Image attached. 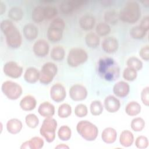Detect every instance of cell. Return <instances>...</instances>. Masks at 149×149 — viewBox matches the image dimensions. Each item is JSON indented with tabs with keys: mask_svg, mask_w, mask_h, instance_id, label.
Masks as SVG:
<instances>
[{
	"mask_svg": "<svg viewBox=\"0 0 149 149\" xmlns=\"http://www.w3.org/2000/svg\"><path fill=\"white\" fill-rule=\"evenodd\" d=\"M97 70L99 76L107 81L115 80L120 74V69L117 62L110 57H104L99 59Z\"/></svg>",
	"mask_w": 149,
	"mask_h": 149,
	"instance_id": "1",
	"label": "cell"
},
{
	"mask_svg": "<svg viewBox=\"0 0 149 149\" xmlns=\"http://www.w3.org/2000/svg\"><path fill=\"white\" fill-rule=\"evenodd\" d=\"M1 29L6 37L8 45L12 48H17L22 42V37L17 28L9 20H3L1 23Z\"/></svg>",
	"mask_w": 149,
	"mask_h": 149,
	"instance_id": "2",
	"label": "cell"
},
{
	"mask_svg": "<svg viewBox=\"0 0 149 149\" xmlns=\"http://www.w3.org/2000/svg\"><path fill=\"white\" fill-rule=\"evenodd\" d=\"M141 16V9L139 3L131 1L127 2L119 13V18L122 22L134 23L139 20Z\"/></svg>",
	"mask_w": 149,
	"mask_h": 149,
	"instance_id": "3",
	"label": "cell"
},
{
	"mask_svg": "<svg viewBox=\"0 0 149 149\" xmlns=\"http://www.w3.org/2000/svg\"><path fill=\"white\" fill-rule=\"evenodd\" d=\"M76 130L84 139L89 141L95 140L98 134V127L86 120H80L77 123Z\"/></svg>",
	"mask_w": 149,
	"mask_h": 149,
	"instance_id": "4",
	"label": "cell"
},
{
	"mask_svg": "<svg viewBox=\"0 0 149 149\" xmlns=\"http://www.w3.org/2000/svg\"><path fill=\"white\" fill-rule=\"evenodd\" d=\"M65 27L64 20L59 17L54 19L47 30L48 39L53 42L59 41L63 36V32Z\"/></svg>",
	"mask_w": 149,
	"mask_h": 149,
	"instance_id": "5",
	"label": "cell"
},
{
	"mask_svg": "<svg viewBox=\"0 0 149 149\" xmlns=\"http://www.w3.org/2000/svg\"><path fill=\"white\" fill-rule=\"evenodd\" d=\"M57 127L56 120L52 118H45L40 129V133L48 143H52L55 138V132Z\"/></svg>",
	"mask_w": 149,
	"mask_h": 149,
	"instance_id": "6",
	"label": "cell"
},
{
	"mask_svg": "<svg viewBox=\"0 0 149 149\" xmlns=\"http://www.w3.org/2000/svg\"><path fill=\"white\" fill-rule=\"evenodd\" d=\"M87 59L88 54L84 49L75 47L69 51L67 57V62L69 66L74 68L86 62Z\"/></svg>",
	"mask_w": 149,
	"mask_h": 149,
	"instance_id": "7",
	"label": "cell"
},
{
	"mask_svg": "<svg viewBox=\"0 0 149 149\" xmlns=\"http://www.w3.org/2000/svg\"><path fill=\"white\" fill-rule=\"evenodd\" d=\"M1 90L3 94L11 100L18 99L23 93L22 87L18 83L10 80L5 81L2 83Z\"/></svg>",
	"mask_w": 149,
	"mask_h": 149,
	"instance_id": "8",
	"label": "cell"
},
{
	"mask_svg": "<svg viewBox=\"0 0 149 149\" xmlns=\"http://www.w3.org/2000/svg\"><path fill=\"white\" fill-rule=\"evenodd\" d=\"M58 72L56 65L51 62L45 63L40 71V82L43 84H49L56 76Z\"/></svg>",
	"mask_w": 149,
	"mask_h": 149,
	"instance_id": "9",
	"label": "cell"
},
{
	"mask_svg": "<svg viewBox=\"0 0 149 149\" xmlns=\"http://www.w3.org/2000/svg\"><path fill=\"white\" fill-rule=\"evenodd\" d=\"M3 72L6 76L11 78L17 79L22 76L23 68L16 62L9 61L4 64Z\"/></svg>",
	"mask_w": 149,
	"mask_h": 149,
	"instance_id": "10",
	"label": "cell"
},
{
	"mask_svg": "<svg viewBox=\"0 0 149 149\" xmlns=\"http://www.w3.org/2000/svg\"><path fill=\"white\" fill-rule=\"evenodd\" d=\"M87 88L80 84L73 85L69 90V96L74 101H80L85 100L87 96Z\"/></svg>",
	"mask_w": 149,
	"mask_h": 149,
	"instance_id": "11",
	"label": "cell"
},
{
	"mask_svg": "<svg viewBox=\"0 0 149 149\" xmlns=\"http://www.w3.org/2000/svg\"><path fill=\"white\" fill-rule=\"evenodd\" d=\"M66 92L64 86L61 83L54 84L50 89V97L56 102H61L66 98Z\"/></svg>",
	"mask_w": 149,
	"mask_h": 149,
	"instance_id": "12",
	"label": "cell"
},
{
	"mask_svg": "<svg viewBox=\"0 0 149 149\" xmlns=\"http://www.w3.org/2000/svg\"><path fill=\"white\" fill-rule=\"evenodd\" d=\"M33 50L36 56L38 57H44L49 52V45L46 40L39 39L34 42L33 46Z\"/></svg>",
	"mask_w": 149,
	"mask_h": 149,
	"instance_id": "13",
	"label": "cell"
},
{
	"mask_svg": "<svg viewBox=\"0 0 149 149\" xmlns=\"http://www.w3.org/2000/svg\"><path fill=\"white\" fill-rule=\"evenodd\" d=\"M102 49L108 54L115 52L119 48V43L114 37H108L105 38L101 44Z\"/></svg>",
	"mask_w": 149,
	"mask_h": 149,
	"instance_id": "14",
	"label": "cell"
},
{
	"mask_svg": "<svg viewBox=\"0 0 149 149\" xmlns=\"http://www.w3.org/2000/svg\"><path fill=\"white\" fill-rule=\"evenodd\" d=\"M104 104L105 109L110 113L117 112L120 107V101L112 95H109L105 97Z\"/></svg>",
	"mask_w": 149,
	"mask_h": 149,
	"instance_id": "15",
	"label": "cell"
},
{
	"mask_svg": "<svg viewBox=\"0 0 149 149\" xmlns=\"http://www.w3.org/2000/svg\"><path fill=\"white\" fill-rule=\"evenodd\" d=\"M129 91L130 86L124 81L116 82L113 87V93L118 97L124 98L129 94Z\"/></svg>",
	"mask_w": 149,
	"mask_h": 149,
	"instance_id": "16",
	"label": "cell"
},
{
	"mask_svg": "<svg viewBox=\"0 0 149 149\" xmlns=\"http://www.w3.org/2000/svg\"><path fill=\"white\" fill-rule=\"evenodd\" d=\"M85 2L83 1H65L61 3L60 8L64 13H69L81 6Z\"/></svg>",
	"mask_w": 149,
	"mask_h": 149,
	"instance_id": "17",
	"label": "cell"
},
{
	"mask_svg": "<svg viewBox=\"0 0 149 149\" xmlns=\"http://www.w3.org/2000/svg\"><path fill=\"white\" fill-rule=\"evenodd\" d=\"M55 111L54 105L48 101L42 102L38 108L39 114L44 118L52 117L54 115Z\"/></svg>",
	"mask_w": 149,
	"mask_h": 149,
	"instance_id": "18",
	"label": "cell"
},
{
	"mask_svg": "<svg viewBox=\"0 0 149 149\" xmlns=\"http://www.w3.org/2000/svg\"><path fill=\"white\" fill-rule=\"evenodd\" d=\"M37 105V101L34 97L31 95L24 96L20 101L19 105L22 109L25 111L33 110Z\"/></svg>",
	"mask_w": 149,
	"mask_h": 149,
	"instance_id": "19",
	"label": "cell"
},
{
	"mask_svg": "<svg viewBox=\"0 0 149 149\" xmlns=\"http://www.w3.org/2000/svg\"><path fill=\"white\" fill-rule=\"evenodd\" d=\"M40 79V71L36 68L30 67L27 68L24 74V80L30 84L36 83Z\"/></svg>",
	"mask_w": 149,
	"mask_h": 149,
	"instance_id": "20",
	"label": "cell"
},
{
	"mask_svg": "<svg viewBox=\"0 0 149 149\" xmlns=\"http://www.w3.org/2000/svg\"><path fill=\"white\" fill-rule=\"evenodd\" d=\"M117 138V132L112 127H109L104 129L101 133V139L107 144L113 143Z\"/></svg>",
	"mask_w": 149,
	"mask_h": 149,
	"instance_id": "21",
	"label": "cell"
},
{
	"mask_svg": "<svg viewBox=\"0 0 149 149\" xmlns=\"http://www.w3.org/2000/svg\"><path fill=\"white\" fill-rule=\"evenodd\" d=\"M44 144L42 139L40 137H34L30 140L24 142L20 148H31V149H40Z\"/></svg>",
	"mask_w": 149,
	"mask_h": 149,
	"instance_id": "22",
	"label": "cell"
},
{
	"mask_svg": "<svg viewBox=\"0 0 149 149\" xmlns=\"http://www.w3.org/2000/svg\"><path fill=\"white\" fill-rule=\"evenodd\" d=\"M23 127L22 122L18 119L12 118L6 123V129L8 132L12 134L19 133Z\"/></svg>",
	"mask_w": 149,
	"mask_h": 149,
	"instance_id": "23",
	"label": "cell"
},
{
	"mask_svg": "<svg viewBox=\"0 0 149 149\" xmlns=\"http://www.w3.org/2000/svg\"><path fill=\"white\" fill-rule=\"evenodd\" d=\"M24 37L28 40H33L37 37L38 30L37 27L33 24H26L23 29Z\"/></svg>",
	"mask_w": 149,
	"mask_h": 149,
	"instance_id": "24",
	"label": "cell"
},
{
	"mask_svg": "<svg viewBox=\"0 0 149 149\" xmlns=\"http://www.w3.org/2000/svg\"><path fill=\"white\" fill-rule=\"evenodd\" d=\"M95 24L94 17L90 15H84L79 19V25L84 30H91Z\"/></svg>",
	"mask_w": 149,
	"mask_h": 149,
	"instance_id": "25",
	"label": "cell"
},
{
	"mask_svg": "<svg viewBox=\"0 0 149 149\" xmlns=\"http://www.w3.org/2000/svg\"><path fill=\"white\" fill-rule=\"evenodd\" d=\"M134 141L133 134L128 130H123L119 137V143L120 144L125 147H128L132 145Z\"/></svg>",
	"mask_w": 149,
	"mask_h": 149,
	"instance_id": "26",
	"label": "cell"
},
{
	"mask_svg": "<svg viewBox=\"0 0 149 149\" xmlns=\"http://www.w3.org/2000/svg\"><path fill=\"white\" fill-rule=\"evenodd\" d=\"M141 109V105L139 102L132 101L128 102L126 105L125 112L129 116H136L140 113Z\"/></svg>",
	"mask_w": 149,
	"mask_h": 149,
	"instance_id": "27",
	"label": "cell"
},
{
	"mask_svg": "<svg viewBox=\"0 0 149 149\" xmlns=\"http://www.w3.org/2000/svg\"><path fill=\"white\" fill-rule=\"evenodd\" d=\"M85 42L88 47L95 48L99 45L100 39L96 33L90 32L85 36Z\"/></svg>",
	"mask_w": 149,
	"mask_h": 149,
	"instance_id": "28",
	"label": "cell"
},
{
	"mask_svg": "<svg viewBox=\"0 0 149 149\" xmlns=\"http://www.w3.org/2000/svg\"><path fill=\"white\" fill-rule=\"evenodd\" d=\"M51 58L56 61H61L63 59L65 56V51L62 46H55L51 51Z\"/></svg>",
	"mask_w": 149,
	"mask_h": 149,
	"instance_id": "29",
	"label": "cell"
},
{
	"mask_svg": "<svg viewBox=\"0 0 149 149\" xmlns=\"http://www.w3.org/2000/svg\"><path fill=\"white\" fill-rule=\"evenodd\" d=\"M31 17L33 21L36 23H40L45 20L44 6H42L41 5L36 6L32 10Z\"/></svg>",
	"mask_w": 149,
	"mask_h": 149,
	"instance_id": "30",
	"label": "cell"
},
{
	"mask_svg": "<svg viewBox=\"0 0 149 149\" xmlns=\"http://www.w3.org/2000/svg\"><path fill=\"white\" fill-rule=\"evenodd\" d=\"M72 135V131L70 128L67 125H63L61 126L58 131V136L60 140L62 141L69 140Z\"/></svg>",
	"mask_w": 149,
	"mask_h": 149,
	"instance_id": "31",
	"label": "cell"
},
{
	"mask_svg": "<svg viewBox=\"0 0 149 149\" xmlns=\"http://www.w3.org/2000/svg\"><path fill=\"white\" fill-rule=\"evenodd\" d=\"M23 16L22 9L18 6H13L8 12V17L14 21L20 20Z\"/></svg>",
	"mask_w": 149,
	"mask_h": 149,
	"instance_id": "32",
	"label": "cell"
},
{
	"mask_svg": "<svg viewBox=\"0 0 149 149\" xmlns=\"http://www.w3.org/2000/svg\"><path fill=\"white\" fill-rule=\"evenodd\" d=\"M119 19V13L115 10H108L104 14V19L105 20V23L108 24H116Z\"/></svg>",
	"mask_w": 149,
	"mask_h": 149,
	"instance_id": "33",
	"label": "cell"
},
{
	"mask_svg": "<svg viewBox=\"0 0 149 149\" xmlns=\"http://www.w3.org/2000/svg\"><path fill=\"white\" fill-rule=\"evenodd\" d=\"M111 27L105 22H100L96 26L95 31L98 36H105L111 32Z\"/></svg>",
	"mask_w": 149,
	"mask_h": 149,
	"instance_id": "34",
	"label": "cell"
},
{
	"mask_svg": "<svg viewBox=\"0 0 149 149\" xmlns=\"http://www.w3.org/2000/svg\"><path fill=\"white\" fill-rule=\"evenodd\" d=\"M104 107L99 100H95L91 102L90 109L91 113L94 116H98L102 113Z\"/></svg>",
	"mask_w": 149,
	"mask_h": 149,
	"instance_id": "35",
	"label": "cell"
},
{
	"mask_svg": "<svg viewBox=\"0 0 149 149\" xmlns=\"http://www.w3.org/2000/svg\"><path fill=\"white\" fill-rule=\"evenodd\" d=\"M127 67L134 69L137 72L141 70L143 68V62L140 59L135 56L130 57L126 62Z\"/></svg>",
	"mask_w": 149,
	"mask_h": 149,
	"instance_id": "36",
	"label": "cell"
},
{
	"mask_svg": "<svg viewBox=\"0 0 149 149\" xmlns=\"http://www.w3.org/2000/svg\"><path fill=\"white\" fill-rule=\"evenodd\" d=\"M72 113V107L66 103L62 104L58 108V115L61 118H66Z\"/></svg>",
	"mask_w": 149,
	"mask_h": 149,
	"instance_id": "37",
	"label": "cell"
},
{
	"mask_svg": "<svg viewBox=\"0 0 149 149\" xmlns=\"http://www.w3.org/2000/svg\"><path fill=\"white\" fill-rule=\"evenodd\" d=\"M147 33L140 26H136L130 29V36L134 39H142L146 36Z\"/></svg>",
	"mask_w": 149,
	"mask_h": 149,
	"instance_id": "38",
	"label": "cell"
},
{
	"mask_svg": "<svg viewBox=\"0 0 149 149\" xmlns=\"http://www.w3.org/2000/svg\"><path fill=\"white\" fill-rule=\"evenodd\" d=\"M145 121L144 120L140 118L137 117L132 119L130 124L131 128L135 132H140L145 127Z\"/></svg>",
	"mask_w": 149,
	"mask_h": 149,
	"instance_id": "39",
	"label": "cell"
},
{
	"mask_svg": "<svg viewBox=\"0 0 149 149\" xmlns=\"http://www.w3.org/2000/svg\"><path fill=\"white\" fill-rule=\"evenodd\" d=\"M25 122L28 127L34 129L39 124L38 118L34 113H29L25 117Z\"/></svg>",
	"mask_w": 149,
	"mask_h": 149,
	"instance_id": "40",
	"label": "cell"
},
{
	"mask_svg": "<svg viewBox=\"0 0 149 149\" xmlns=\"http://www.w3.org/2000/svg\"><path fill=\"white\" fill-rule=\"evenodd\" d=\"M137 72L129 67L126 68L123 72V77L127 81H133L137 78Z\"/></svg>",
	"mask_w": 149,
	"mask_h": 149,
	"instance_id": "41",
	"label": "cell"
},
{
	"mask_svg": "<svg viewBox=\"0 0 149 149\" xmlns=\"http://www.w3.org/2000/svg\"><path fill=\"white\" fill-rule=\"evenodd\" d=\"M57 9L55 7L51 5L44 6V13L45 20H50L57 15Z\"/></svg>",
	"mask_w": 149,
	"mask_h": 149,
	"instance_id": "42",
	"label": "cell"
},
{
	"mask_svg": "<svg viewBox=\"0 0 149 149\" xmlns=\"http://www.w3.org/2000/svg\"><path fill=\"white\" fill-rule=\"evenodd\" d=\"M88 109L87 106L83 104L77 105L74 108V113L79 118H83L87 115Z\"/></svg>",
	"mask_w": 149,
	"mask_h": 149,
	"instance_id": "43",
	"label": "cell"
},
{
	"mask_svg": "<svg viewBox=\"0 0 149 149\" xmlns=\"http://www.w3.org/2000/svg\"><path fill=\"white\" fill-rule=\"evenodd\" d=\"M135 145L137 148L140 149L146 148L148 146V140L147 137L140 136L137 137L135 141Z\"/></svg>",
	"mask_w": 149,
	"mask_h": 149,
	"instance_id": "44",
	"label": "cell"
},
{
	"mask_svg": "<svg viewBox=\"0 0 149 149\" xmlns=\"http://www.w3.org/2000/svg\"><path fill=\"white\" fill-rule=\"evenodd\" d=\"M141 100L143 104L146 106L149 105V87H144L141 92Z\"/></svg>",
	"mask_w": 149,
	"mask_h": 149,
	"instance_id": "45",
	"label": "cell"
},
{
	"mask_svg": "<svg viewBox=\"0 0 149 149\" xmlns=\"http://www.w3.org/2000/svg\"><path fill=\"white\" fill-rule=\"evenodd\" d=\"M139 55L140 57L146 61H148L149 60V46L148 45H146L143 47L140 51Z\"/></svg>",
	"mask_w": 149,
	"mask_h": 149,
	"instance_id": "46",
	"label": "cell"
},
{
	"mask_svg": "<svg viewBox=\"0 0 149 149\" xmlns=\"http://www.w3.org/2000/svg\"><path fill=\"white\" fill-rule=\"evenodd\" d=\"M140 27L143 29L144 31L147 32L149 30V17L148 16H146L143 18L141 21Z\"/></svg>",
	"mask_w": 149,
	"mask_h": 149,
	"instance_id": "47",
	"label": "cell"
},
{
	"mask_svg": "<svg viewBox=\"0 0 149 149\" xmlns=\"http://www.w3.org/2000/svg\"><path fill=\"white\" fill-rule=\"evenodd\" d=\"M5 9H6L5 4L2 1H1L0 2V13H1V15H2L3 13V12H5V10H6Z\"/></svg>",
	"mask_w": 149,
	"mask_h": 149,
	"instance_id": "48",
	"label": "cell"
},
{
	"mask_svg": "<svg viewBox=\"0 0 149 149\" xmlns=\"http://www.w3.org/2000/svg\"><path fill=\"white\" fill-rule=\"evenodd\" d=\"M55 148H69V147L66 146L64 144H59L58 146H57Z\"/></svg>",
	"mask_w": 149,
	"mask_h": 149,
	"instance_id": "49",
	"label": "cell"
}]
</instances>
